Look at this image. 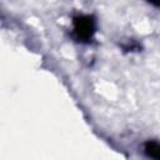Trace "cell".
I'll use <instances>...</instances> for the list:
<instances>
[{
  "label": "cell",
  "mask_w": 160,
  "mask_h": 160,
  "mask_svg": "<svg viewBox=\"0 0 160 160\" xmlns=\"http://www.w3.org/2000/svg\"><path fill=\"white\" fill-rule=\"evenodd\" d=\"M145 154L154 159H160V142L158 141H148L145 144Z\"/></svg>",
  "instance_id": "obj_2"
},
{
  "label": "cell",
  "mask_w": 160,
  "mask_h": 160,
  "mask_svg": "<svg viewBox=\"0 0 160 160\" xmlns=\"http://www.w3.org/2000/svg\"><path fill=\"white\" fill-rule=\"evenodd\" d=\"M95 32V20L90 15H79L74 18V30L72 34L79 41H89L92 39Z\"/></svg>",
  "instance_id": "obj_1"
},
{
  "label": "cell",
  "mask_w": 160,
  "mask_h": 160,
  "mask_svg": "<svg viewBox=\"0 0 160 160\" xmlns=\"http://www.w3.org/2000/svg\"><path fill=\"white\" fill-rule=\"evenodd\" d=\"M149 4H151V5H154V6H160V0H146Z\"/></svg>",
  "instance_id": "obj_3"
}]
</instances>
